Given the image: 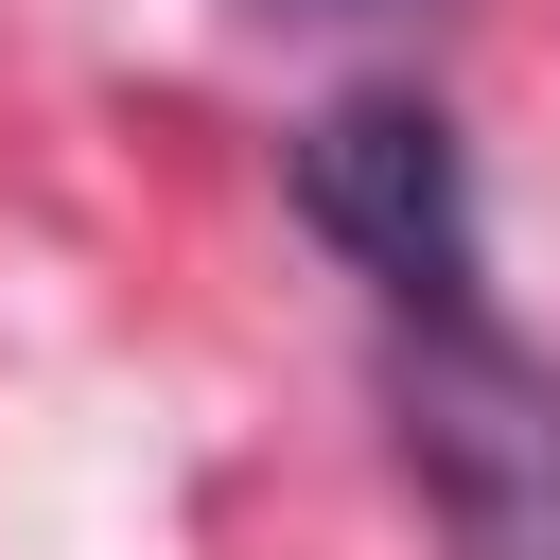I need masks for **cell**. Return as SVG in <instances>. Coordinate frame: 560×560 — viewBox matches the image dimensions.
Here are the masks:
<instances>
[{
  "mask_svg": "<svg viewBox=\"0 0 560 560\" xmlns=\"http://www.w3.org/2000/svg\"><path fill=\"white\" fill-rule=\"evenodd\" d=\"M298 210L368 262L385 315H490V262H472V158H455V122H438L420 88H350V105H315V140H298Z\"/></svg>",
  "mask_w": 560,
  "mask_h": 560,
  "instance_id": "2",
  "label": "cell"
},
{
  "mask_svg": "<svg viewBox=\"0 0 560 560\" xmlns=\"http://www.w3.org/2000/svg\"><path fill=\"white\" fill-rule=\"evenodd\" d=\"M385 402L472 560H560V368H525L490 315H385Z\"/></svg>",
  "mask_w": 560,
  "mask_h": 560,
  "instance_id": "1",
  "label": "cell"
},
{
  "mask_svg": "<svg viewBox=\"0 0 560 560\" xmlns=\"http://www.w3.org/2000/svg\"><path fill=\"white\" fill-rule=\"evenodd\" d=\"M315 18H385V0H315Z\"/></svg>",
  "mask_w": 560,
  "mask_h": 560,
  "instance_id": "3",
  "label": "cell"
}]
</instances>
